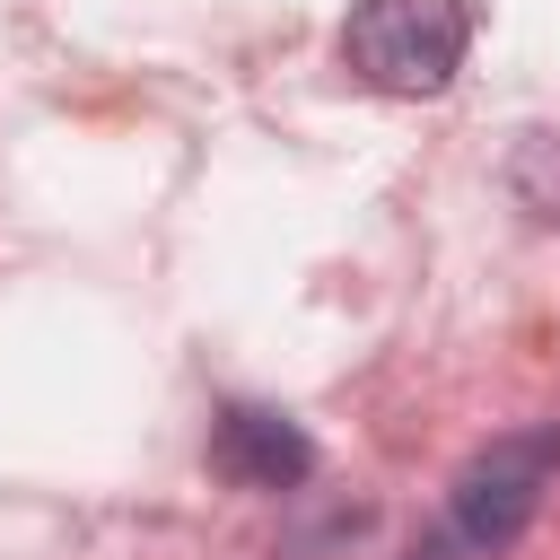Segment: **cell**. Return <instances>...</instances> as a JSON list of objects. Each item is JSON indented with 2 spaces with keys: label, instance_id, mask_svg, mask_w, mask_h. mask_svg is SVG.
<instances>
[{
  "label": "cell",
  "instance_id": "3957f363",
  "mask_svg": "<svg viewBox=\"0 0 560 560\" xmlns=\"http://www.w3.org/2000/svg\"><path fill=\"white\" fill-rule=\"evenodd\" d=\"M210 472L236 490H298L315 472V438L271 402H228L210 429Z\"/></svg>",
  "mask_w": 560,
  "mask_h": 560
},
{
  "label": "cell",
  "instance_id": "7a4b0ae2",
  "mask_svg": "<svg viewBox=\"0 0 560 560\" xmlns=\"http://www.w3.org/2000/svg\"><path fill=\"white\" fill-rule=\"evenodd\" d=\"M560 481V429L542 420V429H508V438H490L464 472H455V490H446V534L464 542V551H481V560H499V551H516L525 542V525L542 516V490Z\"/></svg>",
  "mask_w": 560,
  "mask_h": 560
},
{
  "label": "cell",
  "instance_id": "6da1fadb",
  "mask_svg": "<svg viewBox=\"0 0 560 560\" xmlns=\"http://www.w3.org/2000/svg\"><path fill=\"white\" fill-rule=\"evenodd\" d=\"M464 0H350L341 18V70L385 96H438L464 70Z\"/></svg>",
  "mask_w": 560,
  "mask_h": 560
},
{
  "label": "cell",
  "instance_id": "277c9868",
  "mask_svg": "<svg viewBox=\"0 0 560 560\" xmlns=\"http://www.w3.org/2000/svg\"><path fill=\"white\" fill-rule=\"evenodd\" d=\"M508 184H516V201H525L534 219H560V140H551V131H525Z\"/></svg>",
  "mask_w": 560,
  "mask_h": 560
}]
</instances>
